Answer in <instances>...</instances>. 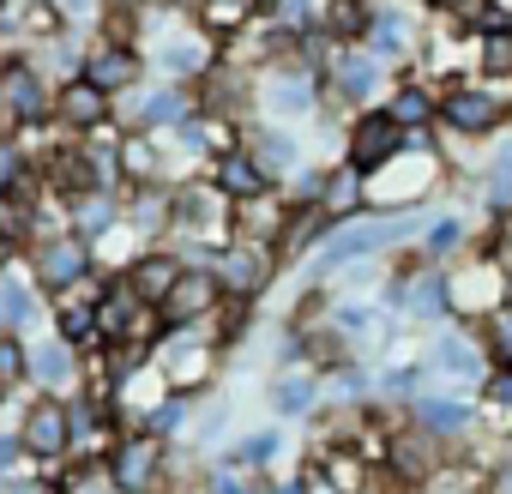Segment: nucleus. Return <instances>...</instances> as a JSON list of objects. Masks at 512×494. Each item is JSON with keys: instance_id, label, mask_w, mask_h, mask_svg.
<instances>
[{"instance_id": "nucleus-11", "label": "nucleus", "mask_w": 512, "mask_h": 494, "mask_svg": "<svg viewBox=\"0 0 512 494\" xmlns=\"http://www.w3.org/2000/svg\"><path fill=\"white\" fill-rule=\"evenodd\" d=\"M133 73H139V61H133L127 49H109V55H97V61H91V85H103V91L133 85Z\"/></svg>"}, {"instance_id": "nucleus-28", "label": "nucleus", "mask_w": 512, "mask_h": 494, "mask_svg": "<svg viewBox=\"0 0 512 494\" xmlns=\"http://www.w3.org/2000/svg\"><path fill=\"white\" fill-rule=\"evenodd\" d=\"M368 79H374V67H368V61H350V67H344V85H350L356 97L368 91Z\"/></svg>"}, {"instance_id": "nucleus-33", "label": "nucleus", "mask_w": 512, "mask_h": 494, "mask_svg": "<svg viewBox=\"0 0 512 494\" xmlns=\"http://www.w3.org/2000/svg\"><path fill=\"white\" fill-rule=\"evenodd\" d=\"M127 169L145 175V169H151V151H145V145H127Z\"/></svg>"}, {"instance_id": "nucleus-16", "label": "nucleus", "mask_w": 512, "mask_h": 494, "mask_svg": "<svg viewBox=\"0 0 512 494\" xmlns=\"http://www.w3.org/2000/svg\"><path fill=\"white\" fill-rule=\"evenodd\" d=\"M31 362H37V374H43V380H67V374H73V356H67V344H49V350H37Z\"/></svg>"}, {"instance_id": "nucleus-30", "label": "nucleus", "mask_w": 512, "mask_h": 494, "mask_svg": "<svg viewBox=\"0 0 512 494\" xmlns=\"http://www.w3.org/2000/svg\"><path fill=\"white\" fill-rule=\"evenodd\" d=\"M458 235H464L458 223H434V235H428V247H434V254H446V247H452Z\"/></svg>"}, {"instance_id": "nucleus-23", "label": "nucleus", "mask_w": 512, "mask_h": 494, "mask_svg": "<svg viewBox=\"0 0 512 494\" xmlns=\"http://www.w3.org/2000/svg\"><path fill=\"white\" fill-rule=\"evenodd\" d=\"M31 314V296L19 284H0V320H25Z\"/></svg>"}, {"instance_id": "nucleus-4", "label": "nucleus", "mask_w": 512, "mask_h": 494, "mask_svg": "<svg viewBox=\"0 0 512 494\" xmlns=\"http://www.w3.org/2000/svg\"><path fill=\"white\" fill-rule=\"evenodd\" d=\"M67 428H73V416H67L61 404H37V410L25 416V446L43 452V458H55V452L67 446Z\"/></svg>"}, {"instance_id": "nucleus-21", "label": "nucleus", "mask_w": 512, "mask_h": 494, "mask_svg": "<svg viewBox=\"0 0 512 494\" xmlns=\"http://www.w3.org/2000/svg\"><path fill=\"white\" fill-rule=\"evenodd\" d=\"M223 278H229L235 290H253V278H260V260H247V254H235V260H223Z\"/></svg>"}, {"instance_id": "nucleus-22", "label": "nucleus", "mask_w": 512, "mask_h": 494, "mask_svg": "<svg viewBox=\"0 0 512 494\" xmlns=\"http://www.w3.org/2000/svg\"><path fill=\"white\" fill-rule=\"evenodd\" d=\"M440 362H446V368H464V374H476V350H470L464 338H446V344H440Z\"/></svg>"}, {"instance_id": "nucleus-15", "label": "nucleus", "mask_w": 512, "mask_h": 494, "mask_svg": "<svg viewBox=\"0 0 512 494\" xmlns=\"http://www.w3.org/2000/svg\"><path fill=\"white\" fill-rule=\"evenodd\" d=\"M392 121H398V127H416V121H428V97L404 85V91L392 97Z\"/></svg>"}, {"instance_id": "nucleus-8", "label": "nucleus", "mask_w": 512, "mask_h": 494, "mask_svg": "<svg viewBox=\"0 0 512 494\" xmlns=\"http://www.w3.org/2000/svg\"><path fill=\"white\" fill-rule=\"evenodd\" d=\"M103 109H109V97H103V85H91V79H85V85H73V91L61 97V115H67L73 127H97V121H103Z\"/></svg>"}, {"instance_id": "nucleus-38", "label": "nucleus", "mask_w": 512, "mask_h": 494, "mask_svg": "<svg viewBox=\"0 0 512 494\" xmlns=\"http://www.w3.org/2000/svg\"><path fill=\"white\" fill-rule=\"evenodd\" d=\"M121 7H133V0H121Z\"/></svg>"}, {"instance_id": "nucleus-5", "label": "nucleus", "mask_w": 512, "mask_h": 494, "mask_svg": "<svg viewBox=\"0 0 512 494\" xmlns=\"http://www.w3.org/2000/svg\"><path fill=\"white\" fill-rule=\"evenodd\" d=\"M446 121H452L458 133H482V127L500 121V103H494L488 91H452V97H446Z\"/></svg>"}, {"instance_id": "nucleus-3", "label": "nucleus", "mask_w": 512, "mask_h": 494, "mask_svg": "<svg viewBox=\"0 0 512 494\" xmlns=\"http://www.w3.org/2000/svg\"><path fill=\"white\" fill-rule=\"evenodd\" d=\"M392 151H398V121H392V115H374V121H362V127H356L350 163H356V169H374V163H386Z\"/></svg>"}, {"instance_id": "nucleus-7", "label": "nucleus", "mask_w": 512, "mask_h": 494, "mask_svg": "<svg viewBox=\"0 0 512 494\" xmlns=\"http://www.w3.org/2000/svg\"><path fill=\"white\" fill-rule=\"evenodd\" d=\"M37 266H43V278H49V284H73V278L85 272V247H79L73 235H61V241H49V247H43V260H37Z\"/></svg>"}, {"instance_id": "nucleus-19", "label": "nucleus", "mask_w": 512, "mask_h": 494, "mask_svg": "<svg viewBox=\"0 0 512 494\" xmlns=\"http://www.w3.org/2000/svg\"><path fill=\"white\" fill-rule=\"evenodd\" d=\"M422 422H428L434 434H452V428H464V410H458V404H422Z\"/></svg>"}, {"instance_id": "nucleus-17", "label": "nucleus", "mask_w": 512, "mask_h": 494, "mask_svg": "<svg viewBox=\"0 0 512 494\" xmlns=\"http://www.w3.org/2000/svg\"><path fill=\"white\" fill-rule=\"evenodd\" d=\"M19 181H25V157H19L13 139H0V193H13Z\"/></svg>"}, {"instance_id": "nucleus-29", "label": "nucleus", "mask_w": 512, "mask_h": 494, "mask_svg": "<svg viewBox=\"0 0 512 494\" xmlns=\"http://www.w3.org/2000/svg\"><path fill=\"white\" fill-rule=\"evenodd\" d=\"M494 350H500V356L512 362V308H506V314L494 320Z\"/></svg>"}, {"instance_id": "nucleus-36", "label": "nucleus", "mask_w": 512, "mask_h": 494, "mask_svg": "<svg viewBox=\"0 0 512 494\" xmlns=\"http://www.w3.org/2000/svg\"><path fill=\"white\" fill-rule=\"evenodd\" d=\"M266 163H290V139H272L266 145Z\"/></svg>"}, {"instance_id": "nucleus-14", "label": "nucleus", "mask_w": 512, "mask_h": 494, "mask_svg": "<svg viewBox=\"0 0 512 494\" xmlns=\"http://www.w3.org/2000/svg\"><path fill=\"white\" fill-rule=\"evenodd\" d=\"M61 332H67L73 344H85V338H97V314H91V308H79V302L67 296V302H61Z\"/></svg>"}, {"instance_id": "nucleus-6", "label": "nucleus", "mask_w": 512, "mask_h": 494, "mask_svg": "<svg viewBox=\"0 0 512 494\" xmlns=\"http://www.w3.org/2000/svg\"><path fill=\"white\" fill-rule=\"evenodd\" d=\"M398 229L392 223H362V229H350V235H338L326 254H320V266H344V260H356V254H368V247H380V241H392Z\"/></svg>"}, {"instance_id": "nucleus-18", "label": "nucleus", "mask_w": 512, "mask_h": 494, "mask_svg": "<svg viewBox=\"0 0 512 494\" xmlns=\"http://www.w3.org/2000/svg\"><path fill=\"white\" fill-rule=\"evenodd\" d=\"M362 25H368V13L356 7V0H332V31H338V37H356Z\"/></svg>"}, {"instance_id": "nucleus-2", "label": "nucleus", "mask_w": 512, "mask_h": 494, "mask_svg": "<svg viewBox=\"0 0 512 494\" xmlns=\"http://www.w3.org/2000/svg\"><path fill=\"white\" fill-rule=\"evenodd\" d=\"M211 296H217V278L181 272V278L169 284V296H163V320H169V326H187V320H199V314L211 308Z\"/></svg>"}, {"instance_id": "nucleus-37", "label": "nucleus", "mask_w": 512, "mask_h": 494, "mask_svg": "<svg viewBox=\"0 0 512 494\" xmlns=\"http://www.w3.org/2000/svg\"><path fill=\"white\" fill-rule=\"evenodd\" d=\"M7 458H13V440H0V464H7Z\"/></svg>"}, {"instance_id": "nucleus-26", "label": "nucleus", "mask_w": 512, "mask_h": 494, "mask_svg": "<svg viewBox=\"0 0 512 494\" xmlns=\"http://www.w3.org/2000/svg\"><path fill=\"white\" fill-rule=\"evenodd\" d=\"M241 13H247V0H211V25H223V31H229Z\"/></svg>"}, {"instance_id": "nucleus-20", "label": "nucleus", "mask_w": 512, "mask_h": 494, "mask_svg": "<svg viewBox=\"0 0 512 494\" xmlns=\"http://www.w3.org/2000/svg\"><path fill=\"white\" fill-rule=\"evenodd\" d=\"M55 175L67 181V193H91V163H85V157H61Z\"/></svg>"}, {"instance_id": "nucleus-34", "label": "nucleus", "mask_w": 512, "mask_h": 494, "mask_svg": "<svg viewBox=\"0 0 512 494\" xmlns=\"http://www.w3.org/2000/svg\"><path fill=\"white\" fill-rule=\"evenodd\" d=\"M488 392H494V404H512V374H494Z\"/></svg>"}, {"instance_id": "nucleus-24", "label": "nucleus", "mask_w": 512, "mask_h": 494, "mask_svg": "<svg viewBox=\"0 0 512 494\" xmlns=\"http://www.w3.org/2000/svg\"><path fill=\"white\" fill-rule=\"evenodd\" d=\"M482 61H488L494 73H506V67H512V31H494L488 49H482Z\"/></svg>"}, {"instance_id": "nucleus-12", "label": "nucleus", "mask_w": 512, "mask_h": 494, "mask_svg": "<svg viewBox=\"0 0 512 494\" xmlns=\"http://www.w3.org/2000/svg\"><path fill=\"white\" fill-rule=\"evenodd\" d=\"M320 199H326V211H356V199H362V169H356V163H350V169H338V175L326 181V193H320Z\"/></svg>"}, {"instance_id": "nucleus-9", "label": "nucleus", "mask_w": 512, "mask_h": 494, "mask_svg": "<svg viewBox=\"0 0 512 494\" xmlns=\"http://www.w3.org/2000/svg\"><path fill=\"white\" fill-rule=\"evenodd\" d=\"M0 97H7V109H19V115H43V85H37L25 67H7V73H0Z\"/></svg>"}, {"instance_id": "nucleus-1", "label": "nucleus", "mask_w": 512, "mask_h": 494, "mask_svg": "<svg viewBox=\"0 0 512 494\" xmlns=\"http://www.w3.org/2000/svg\"><path fill=\"white\" fill-rule=\"evenodd\" d=\"M157 464H163V440L157 434H127L121 446H115V482L127 488V494H145L151 482H157Z\"/></svg>"}, {"instance_id": "nucleus-32", "label": "nucleus", "mask_w": 512, "mask_h": 494, "mask_svg": "<svg viewBox=\"0 0 512 494\" xmlns=\"http://www.w3.org/2000/svg\"><path fill=\"white\" fill-rule=\"evenodd\" d=\"M494 205H512V157H506L500 175H494Z\"/></svg>"}, {"instance_id": "nucleus-10", "label": "nucleus", "mask_w": 512, "mask_h": 494, "mask_svg": "<svg viewBox=\"0 0 512 494\" xmlns=\"http://www.w3.org/2000/svg\"><path fill=\"white\" fill-rule=\"evenodd\" d=\"M217 187H223V193H235V199H253L266 181H260V163H247V157H223V163H217Z\"/></svg>"}, {"instance_id": "nucleus-27", "label": "nucleus", "mask_w": 512, "mask_h": 494, "mask_svg": "<svg viewBox=\"0 0 512 494\" xmlns=\"http://www.w3.org/2000/svg\"><path fill=\"white\" fill-rule=\"evenodd\" d=\"M121 320H127V302H103L97 308V332H121Z\"/></svg>"}, {"instance_id": "nucleus-13", "label": "nucleus", "mask_w": 512, "mask_h": 494, "mask_svg": "<svg viewBox=\"0 0 512 494\" xmlns=\"http://www.w3.org/2000/svg\"><path fill=\"white\" fill-rule=\"evenodd\" d=\"M175 278H181V272H175V266H169V260H145V266H139V272H133V290H139V296H151V302H163V296H169V284H175Z\"/></svg>"}, {"instance_id": "nucleus-31", "label": "nucleus", "mask_w": 512, "mask_h": 494, "mask_svg": "<svg viewBox=\"0 0 512 494\" xmlns=\"http://www.w3.org/2000/svg\"><path fill=\"white\" fill-rule=\"evenodd\" d=\"M422 464H428V452L410 446V440H398V470H422Z\"/></svg>"}, {"instance_id": "nucleus-25", "label": "nucleus", "mask_w": 512, "mask_h": 494, "mask_svg": "<svg viewBox=\"0 0 512 494\" xmlns=\"http://www.w3.org/2000/svg\"><path fill=\"white\" fill-rule=\"evenodd\" d=\"M19 374H25V350H19L13 338H0V386L19 380Z\"/></svg>"}, {"instance_id": "nucleus-35", "label": "nucleus", "mask_w": 512, "mask_h": 494, "mask_svg": "<svg viewBox=\"0 0 512 494\" xmlns=\"http://www.w3.org/2000/svg\"><path fill=\"white\" fill-rule=\"evenodd\" d=\"M278 404H290V410H302V404H308V386H284V392H278Z\"/></svg>"}]
</instances>
